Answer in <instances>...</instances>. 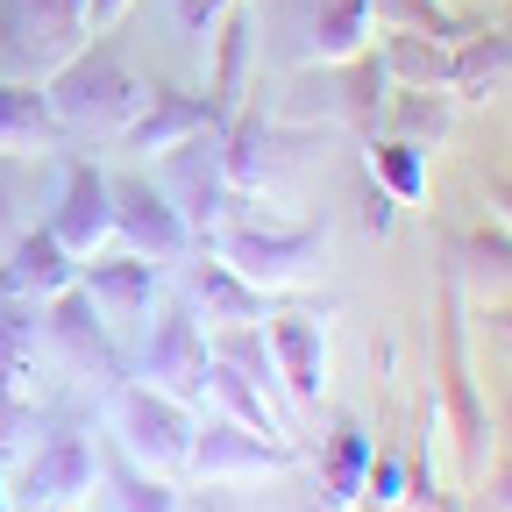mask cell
Here are the masks:
<instances>
[{
  "instance_id": "cell-4",
  "label": "cell",
  "mask_w": 512,
  "mask_h": 512,
  "mask_svg": "<svg viewBox=\"0 0 512 512\" xmlns=\"http://www.w3.org/2000/svg\"><path fill=\"white\" fill-rule=\"evenodd\" d=\"M157 185H164V200L178 207V221H185L192 235H214L221 214L235 207V185H228V164H221V128H214V136H185V143H171Z\"/></svg>"
},
{
  "instance_id": "cell-30",
  "label": "cell",
  "mask_w": 512,
  "mask_h": 512,
  "mask_svg": "<svg viewBox=\"0 0 512 512\" xmlns=\"http://www.w3.org/2000/svg\"><path fill=\"white\" fill-rule=\"evenodd\" d=\"M363 228H370V235L392 228V192H377V185H370V200H363Z\"/></svg>"
},
{
  "instance_id": "cell-32",
  "label": "cell",
  "mask_w": 512,
  "mask_h": 512,
  "mask_svg": "<svg viewBox=\"0 0 512 512\" xmlns=\"http://www.w3.org/2000/svg\"><path fill=\"white\" fill-rule=\"evenodd\" d=\"M491 498H498V505H505V512H512V456H505V463H498V477H491Z\"/></svg>"
},
{
  "instance_id": "cell-24",
  "label": "cell",
  "mask_w": 512,
  "mask_h": 512,
  "mask_svg": "<svg viewBox=\"0 0 512 512\" xmlns=\"http://www.w3.org/2000/svg\"><path fill=\"white\" fill-rule=\"evenodd\" d=\"M192 292L207 299V320H214V328H228V320H264V292H256L249 278H235L221 256L192 271Z\"/></svg>"
},
{
  "instance_id": "cell-34",
  "label": "cell",
  "mask_w": 512,
  "mask_h": 512,
  "mask_svg": "<svg viewBox=\"0 0 512 512\" xmlns=\"http://www.w3.org/2000/svg\"><path fill=\"white\" fill-rule=\"evenodd\" d=\"M505 434H512V406H505Z\"/></svg>"
},
{
  "instance_id": "cell-9",
  "label": "cell",
  "mask_w": 512,
  "mask_h": 512,
  "mask_svg": "<svg viewBox=\"0 0 512 512\" xmlns=\"http://www.w3.org/2000/svg\"><path fill=\"white\" fill-rule=\"evenodd\" d=\"M50 235L64 242L86 264L114 242V178L100 164H64V185H57V214H50Z\"/></svg>"
},
{
  "instance_id": "cell-16",
  "label": "cell",
  "mask_w": 512,
  "mask_h": 512,
  "mask_svg": "<svg viewBox=\"0 0 512 512\" xmlns=\"http://www.w3.org/2000/svg\"><path fill=\"white\" fill-rule=\"evenodd\" d=\"M0 285H8L15 299H29V306H50L64 285H79V256L64 249L50 228H36V235H15V249H8V271H0Z\"/></svg>"
},
{
  "instance_id": "cell-2",
  "label": "cell",
  "mask_w": 512,
  "mask_h": 512,
  "mask_svg": "<svg viewBox=\"0 0 512 512\" xmlns=\"http://www.w3.org/2000/svg\"><path fill=\"white\" fill-rule=\"evenodd\" d=\"M86 36V0H0V79H43Z\"/></svg>"
},
{
  "instance_id": "cell-13",
  "label": "cell",
  "mask_w": 512,
  "mask_h": 512,
  "mask_svg": "<svg viewBox=\"0 0 512 512\" xmlns=\"http://www.w3.org/2000/svg\"><path fill=\"white\" fill-rule=\"evenodd\" d=\"M228 114L207 100V93H171V86H150L143 93V107L128 114V128H121V143L128 150H150V157H164L171 143H185V136H214Z\"/></svg>"
},
{
  "instance_id": "cell-1",
  "label": "cell",
  "mask_w": 512,
  "mask_h": 512,
  "mask_svg": "<svg viewBox=\"0 0 512 512\" xmlns=\"http://www.w3.org/2000/svg\"><path fill=\"white\" fill-rule=\"evenodd\" d=\"M143 79L128 72V57L100 36H86L64 64H50L43 72V100L57 114V128H93V136H121L128 114L143 107Z\"/></svg>"
},
{
  "instance_id": "cell-26",
  "label": "cell",
  "mask_w": 512,
  "mask_h": 512,
  "mask_svg": "<svg viewBox=\"0 0 512 512\" xmlns=\"http://www.w3.org/2000/svg\"><path fill=\"white\" fill-rule=\"evenodd\" d=\"M370 456H377V448H370L363 427H335V448H328V505H356Z\"/></svg>"
},
{
  "instance_id": "cell-23",
  "label": "cell",
  "mask_w": 512,
  "mask_h": 512,
  "mask_svg": "<svg viewBox=\"0 0 512 512\" xmlns=\"http://www.w3.org/2000/svg\"><path fill=\"white\" fill-rule=\"evenodd\" d=\"M370 178H377V192H392V207H420L427 200V150L399 143V136H370Z\"/></svg>"
},
{
  "instance_id": "cell-25",
  "label": "cell",
  "mask_w": 512,
  "mask_h": 512,
  "mask_svg": "<svg viewBox=\"0 0 512 512\" xmlns=\"http://www.w3.org/2000/svg\"><path fill=\"white\" fill-rule=\"evenodd\" d=\"M370 22L392 36V29H413V36H448V43H463L470 22L463 15H448L441 0H370Z\"/></svg>"
},
{
  "instance_id": "cell-29",
  "label": "cell",
  "mask_w": 512,
  "mask_h": 512,
  "mask_svg": "<svg viewBox=\"0 0 512 512\" xmlns=\"http://www.w3.org/2000/svg\"><path fill=\"white\" fill-rule=\"evenodd\" d=\"M128 8H136V0H86V29H93V36H107Z\"/></svg>"
},
{
  "instance_id": "cell-10",
  "label": "cell",
  "mask_w": 512,
  "mask_h": 512,
  "mask_svg": "<svg viewBox=\"0 0 512 512\" xmlns=\"http://www.w3.org/2000/svg\"><path fill=\"white\" fill-rule=\"evenodd\" d=\"M441 313H448V328H441V349H448V420H456V441H463V470L470 484L491 470V420L477 406V384H470V356H463V292L456 278H448L441 292Z\"/></svg>"
},
{
  "instance_id": "cell-7",
  "label": "cell",
  "mask_w": 512,
  "mask_h": 512,
  "mask_svg": "<svg viewBox=\"0 0 512 512\" xmlns=\"http://www.w3.org/2000/svg\"><path fill=\"white\" fill-rule=\"evenodd\" d=\"M114 235L128 242V256H150V264H178L192 249V228L150 178H114Z\"/></svg>"
},
{
  "instance_id": "cell-3",
  "label": "cell",
  "mask_w": 512,
  "mask_h": 512,
  "mask_svg": "<svg viewBox=\"0 0 512 512\" xmlns=\"http://www.w3.org/2000/svg\"><path fill=\"white\" fill-rule=\"evenodd\" d=\"M114 434L128 448V463L150 470V477H178L192 463V406H178L157 384H121L114 392Z\"/></svg>"
},
{
  "instance_id": "cell-18",
  "label": "cell",
  "mask_w": 512,
  "mask_h": 512,
  "mask_svg": "<svg viewBox=\"0 0 512 512\" xmlns=\"http://www.w3.org/2000/svg\"><path fill=\"white\" fill-rule=\"evenodd\" d=\"M214 72H207V100L221 107V114H235L242 107V93H249V50H256V22H249V8L242 0H228V15L214 22Z\"/></svg>"
},
{
  "instance_id": "cell-31",
  "label": "cell",
  "mask_w": 512,
  "mask_h": 512,
  "mask_svg": "<svg viewBox=\"0 0 512 512\" xmlns=\"http://www.w3.org/2000/svg\"><path fill=\"white\" fill-rule=\"evenodd\" d=\"M491 221H498V228H512V178H498V185H491Z\"/></svg>"
},
{
  "instance_id": "cell-6",
  "label": "cell",
  "mask_w": 512,
  "mask_h": 512,
  "mask_svg": "<svg viewBox=\"0 0 512 512\" xmlns=\"http://www.w3.org/2000/svg\"><path fill=\"white\" fill-rule=\"evenodd\" d=\"M214 235H221V264L256 292H292L320 256V228H214Z\"/></svg>"
},
{
  "instance_id": "cell-27",
  "label": "cell",
  "mask_w": 512,
  "mask_h": 512,
  "mask_svg": "<svg viewBox=\"0 0 512 512\" xmlns=\"http://www.w3.org/2000/svg\"><path fill=\"white\" fill-rule=\"evenodd\" d=\"M114 505H121V512H178V491H171V477L121 470V477H114Z\"/></svg>"
},
{
  "instance_id": "cell-14",
  "label": "cell",
  "mask_w": 512,
  "mask_h": 512,
  "mask_svg": "<svg viewBox=\"0 0 512 512\" xmlns=\"http://www.w3.org/2000/svg\"><path fill=\"white\" fill-rule=\"evenodd\" d=\"M43 313H50L43 328H50V342H57V356H64V363L100 370V377H121V349H114V335H107L100 306L86 299V285H64Z\"/></svg>"
},
{
  "instance_id": "cell-17",
  "label": "cell",
  "mask_w": 512,
  "mask_h": 512,
  "mask_svg": "<svg viewBox=\"0 0 512 512\" xmlns=\"http://www.w3.org/2000/svg\"><path fill=\"white\" fill-rule=\"evenodd\" d=\"M57 114L36 79H0V157H50L57 150Z\"/></svg>"
},
{
  "instance_id": "cell-33",
  "label": "cell",
  "mask_w": 512,
  "mask_h": 512,
  "mask_svg": "<svg viewBox=\"0 0 512 512\" xmlns=\"http://www.w3.org/2000/svg\"><path fill=\"white\" fill-rule=\"evenodd\" d=\"M498 335H505V342H512V299H505V306H498Z\"/></svg>"
},
{
  "instance_id": "cell-11",
  "label": "cell",
  "mask_w": 512,
  "mask_h": 512,
  "mask_svg": "<svg viewBox=\"0 0 512 512\" xmlns=\"http://www.w3.org/2000/svg\"><path fill=\"white\" fill-rule=\"evenodd\" d=\"M271 335V363H278V384L292 406H320V392H328V320L292 306L278 320H264Z\"/></svg>"
},
{
  "instance_id": "cell-22",
  "label": "cell",
  "mask_w": 512,
  "mask_h": 512,
  "mask_svg": "<svg viewBox=\"0 0 512 512\" xmlns=\"http://www.w3.org/2000/svg\"><path fill=\"white\" fill-rule=\"evenodd\" d=\"M370 36H377V22H370V0H335L328 15L313 22V43H306V64H349L356 50H370Z\"/></svg>"
},
{
  "instance_id": "cell-21",
  "label": "cell",
  "mask_w": 512,
  "mask_h": 512,
  "mask_svg": "<svg viewBox=\"0 0 512 512\" xmlns=\"http://www.w3.org/2000/svg\"><path fill=\"white\" fill-rule=\"evenodd\" d=\"M384 72H392V86H448V72H456V43L448 36H413V29H392L377 43Z\"/></svg>"
},
{
  "instance_id": "cell-15",
  "label": "cell",
  "mask_w": 512,
  "mask_h": 512,
  "mask_svg": "<svg viewBox=\"0 0 512 512\" xmlns=\"http://www.w3.org/2000/svg\"><path fill=\"white\" fill-rule=\"evenodd\" d=\"M79 285L100 306L107 328H136V320L150 313V292H157V264H150V256H128V249L121 256H86Z\"/></svg>"
},
{
  "instance_id": "cell-19",
  "label": "cell",
  "mask_w": 512,
  "mask_h": 512,
  "mask_svg": "<svg viewBox=\"0 0 512 512\" xmlns=\"http://www.w3.org/2000/svg\"><path fill=\"white\" fill-rule=\"evenodd\" d=\"M335 72V114L356 128V136H377L384 128V100H392V72H384V57H377V43L370 50H356L349 64H328Z\"/></svg>"
},
{
  "instance_id": "cell-28",
  "label": "cell",
  "mask_w": 512,
  "mask_h": 512,
  "mask_svg": "<svg viewBox=\"0 0 512 512\" xmlns=\"http://www.w3.org/2000/svg\"><path fill=\"white\" fill-rule=\"evenodd\" d=\"M171 15H178V29H185L192 43H200V50H207V36H214V22L228 15V0H171Z\"/></svg>"
},
{
  "instance_id": "cell-35",
  "label": "cell",
  "mask_w": 512,
  "mask_h": 512,
  "mask_svg": "<svg viewBox=\"0 0 512 512\" xmlns=\"http://www.w3.org/2000/svg\"><path fill=\"white\" fill-rule=\"evenodd\" d=\"M79 512H86V505H79Z\"/></svg>"
},
{
  "instance_id": "cell-12",
  "label": "cell",
  "mask_w": 512,
  "mask_h": 512,
  "mask_svg": "<svg viewBox=\"0 0 512 512\" xmlns=\"http://www.w3.org/2000/svg\"><path fill=\"white\" fill-rule=\"evenodd\" d=\"M285 463H292L285 434H256L242 420H207L192 434V463L185 470H200L207 484H228V477H264V470H285Z\"/></svg>"
},
{
  "instance_id": "cell-8",
  "label": "cell",
  "mask_w": 512,
  "mask_h": 512,
  "mask_svg": "<svg viewBox=\"0 0 512 512\" xmlns=\"http://www.w3.org/2000/svg\"><path fill=\"white\" fill-rule=\"evenodd\" d=\"M143 384H157V392H171L178 406L207 399V328L192 320L185 306L150 320V342H143Z\"/></svg>"
},
{
  "instance_id": "cell-5",
  "label": "cell",
  "mask_w": 512,
  "mask_h": 512,
  "mask_svg": "<svg viewBox=\"0 0 512 512\" xmlns=\"http://www.w3.org/2000/svg\"><path fill=\"white\" fill-rule=\"evenodd\" d=\"M93 484H100V456H93V441L79 434V427H64V434H50L36 456H29V470H22V484H15V512H79L86 498H93Z\"/></svg>"
},
{
  "instance_id": "cell-20",
  "label": "cell",
  "mask_w": 512,
  "mask_h": 512,
  "mask_svg": "<svg viewBox=\"0 0 512 512\" xmlns=\"http://www.w3.org/2000/svg\"><path fill=\"white\" fill-rule=\"evenodd\" d=\"M448 128H456V93H448V86H392V100H384V128H377V136H399V143L434 150Z\"/></svg>"
}]
</instances>
